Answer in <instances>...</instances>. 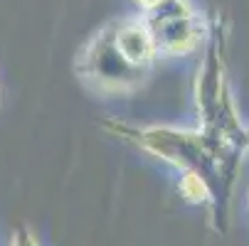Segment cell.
<instances>
[{"label": "cell", "instance_id": "obj_2", "mask_svg": "<svg viewBox=\"0 0 249 246\" xmlns=\"http://www.w3.org/2000/svg\"><path fill=\"white\" fill-rule=\"evenodd\" d=\"M158 57L143 17L111 20L77 52L74 72L99 94H131L148 82Z\"/></svg>", "mask_w": 249, "mask_h": 246}, {"label": "cell", "instance_id": "obj_8", "mask_svg": "<svg viewBox=\"0 0 249 246\" xmlns=\"http://www.w3.org/2000/svg\"><path fill=\"white\" fill-rule=\"evenodd\" d=\"M247 150H249V128H247Z\"/></svg>", "mask_w": 249, "mask_h": 246}, {"label": "cell", "instance_id": "obj_6", "mask_svg": "<svg viewBox=\"0 0 249 246\" xmlns=\"http://www.w3.org/2000/svg\"><path fill=\"white\" fill-rule=\"evenodd\" d=\"M133 3L143 10V13H148V10H153V8H158L160 3H165V0H133Z\"/></svg>", "mask_w": 249, "mask_h": 246}, {"label": "cell", "instance_id": "obj_1", "mask_svg": "<svg viewBox=\"0 0 249 246\" xmlns=\"http://www.w3.org/2000/svg\"><path fill=\"white\" fill-rule=\"evenodd\" d=\"M104 128L128 140L143 153L173 165L180 175L202 180L212 192L210 219L215 222L217 229L227 227L232 190L242 167L244 150L217 143V140L207 138L200 128L185 131L173 126H133L121 118H109Z\"/></svg>", "mask_w": 249, "mask_h": 246}, {"label": "cell", "instance_id": "obj_3", "mask_svg": "<svg viewBox=\"0 0 249 246\" xmlns=\"http://www.w3.org/2000/svg\"><path fill=\"white\" fill-rule=\"evenodd\" d=\"M197 128L222 146L247 153V128L239 121L227 69V22L215 13L210 17L207 42L195 77Z\"/></svg>", "mask_w": 249, "mask_h": 246}, {"label": "cell", "instance_id": "obj_9", "mask_svg": "<svg viewBox=\"0 0 249 246\" xmlns=\"http://www.w3.org/2000/svg\"><path fill=\"white\" fill-rule=\"evenodd\" d=\"M0 101H3V89H0Z\"/></svg>", "mask_w": 249, "mask_h": 246}, {"label": "cell", "instance_id": "obj_7", "mask_svg": "<svg viewBox=\"0 0 249 246\" xmlns=\"http://www.w3.org/2000/svg\"><path fill=\"white\" fill-rule=\"evenodd\" d=\"M247 212H249V187H247Z\"/></svg>", "mask_w": 249, "mask_h": 246}, {"label": "cell", "instance_id": "obj_5", "mask_svg": "<svg viewBox=\"0 0 249 246\" xmlns=\"http://www.w3.org/2000/svg\"><path fill=\"white\" fill-rule=\"evenodd\" d=\"M10 246H37V241H35V236L30 234V229H18L13 234Z\"/></svg>", "mask_w": 249, "mask_h": 246}, {"label": "cell", "instance_id": "obj_4", "mask_svg": "<svg viewBox=\"0 0 249 246\" xmlns=\"http://www.w3.org/2000/svg\"><path fill=\"white\" fill-rule=\"evenodd\" d=\"M143 22L160 57H188L202 49L210 32V20H205L193 0H165L143 13Z\"/></svg>", "mask_w": 249, "mask_h": 246}]
</instances>
